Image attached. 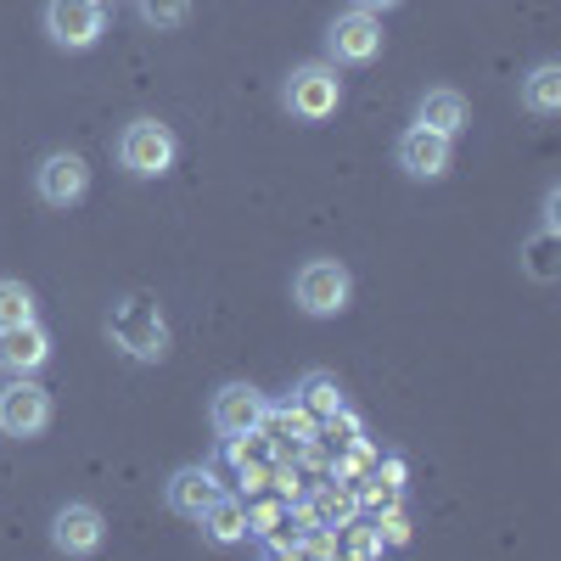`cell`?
<instances>
[{
	"label": "cell",
	"instance_id": "obj_22",
	"mask_svg": "<svg viewBox=\"0 0 561 561\" xmlns=\"http://www.w3.org/2000/svg\"><path fill=\"white\" fill-rule=\"evenodd\" d=\"M377 528H382V545H388V550L410 545V517H404L399 505H393V511H382V517H377Z\"/></svg>",
	"mask_w": 561,
	"mask_h": 561
},
{
	"label": "cell",
	"instance_id": "obj_16",
	"mask_svg": "<svg viewBox=\"0 0 561 561\" xmlns=\"http://www.w3.org/2000/svg\"><path fill=\"white\" fill-rule=\"evenodd\" d=\"M197 523H203L208 545H219V550L242 545V539H248V500H237V494H219V500L203 511Z\"/></svg>",
	"mask_w": 561,
	"mask_h": 561
},
{
	"label": "cell",
	"instance_id": "obj_1",
	"mask_svg": "<svg viewBox=\"0 0 561 561\" xmlns=\"http://www.w3.org/2000/svg\"><path fill=\"white\" fill-rule=\"evenodd\" d=\"M107 337H113L129 359L158 365V359L169 354V320H163L158 298H152V293H124V298L107 309Z\"/></svg>",
	"mask_w": 561,
	"mask_h": 561
},
{
	"label": "cell",
	"instance_id": "obj_19",
	"mask_svg": "<svg viewBox=\"0 0 561 561\" xmlns=\"http://www.w3.org/2000/svg\"><path fill=\"white\" fill-rule=\"evenodd\" d=\"M23 320H39V304H34V293L23 287V280L0 275V332H7V325H23Z\"/></svg>",
	"mask_w": 561,
	"mask_h": 561
},
{
	"label": "cell",
	"instance_id": "obj_9",
	"mask_svg": "<svg viewBox=\"0 0 561 561\" xmlns=\"http://www.w3.org/2000/svg\"><path fill=\"white\" fill-rule=\"evenodd\" d=\"M34 192L45 208H73L90 192V163L79 152H45L34 169Z\"/></svg>",
	"mask_w": 561,
	"mask_h": 561
},
{
	"label": "cell",
	"instance_id": "obj_8",
	"mask_svg": "<svg viewBox=\"0 0 561 561\" xmlns=\"http://www.w3.org/2000/svg\"><path fill=\"white\" fill-rule=\"evenodd\" d=\"M264 410H270V399H264L253 382H225V388L214 393V404H208V421H214V433L230 444V438L259 433V427H264Z\"/></svg>",
	"mask_w": 561,
	"mask_h": 561
},
{
	"label": "cell",
	"instance_id": "obj_15",
	"mask_svg": "<svg viewBox=\"0 0 561 561\" xmlns=\"http://www.w3.org/2000/svg\"><path fill=\"white\" fill-rule=\"evenodd\" d=\"M415 124H427V129H438V135H449V140H455L466 124H472V107H466L460 90L438 84V90H427V96L415 102Z\"/></svg>",
	"mask_w": 561,
	"mask_h": 561
},
{
	"label": "cell",
	"instance_id": "obj_17",
	"mask_svg": "<svg viewBox=\"0 0 561 561\" xmlns=\"http://www.w3.org/2000/svg\"><path fill=\"white\" fill-rule=\"evenodd\" d=\"M298 404H304L314 421H325V415L348 410V399H343V382L332 377V370H304V382H298Z\"/></svg>",
	"mask_w": 561,
	"mask_h": 561
},
{
	"label": "cell",
	"instance_id": "obj_21",
	"mask_svg": "<svg viewBox=\"0 0 561 561\" xmlns=\"http://www.w3.org/2000/svg\"><path fill=\"white\" fill-rule=\"evenodd\" d=\"M343 534H348V539H343V550H348L354 561H377V556L388 550V545H382V528H377V517H370V523H359V517H354Z\"/></svg>",
	"mask_w": 561,
	"mask_h": 561
},
{
	"label": "cell",
	"instance_id": "obj_10",
	"mask_svg": "<svg viewBox=\"0 0 561 561\" xmlns=\"http://www.w3.org/2000/svg\"><path fill=\"white\" fill-rule=\"evenodd\" d=\"M393 158H399V169H404L410 180H444V174H449V158H455V140L438 135V129H427V124H410V129L399 135Z\"/></svg>",
	"mask_w": 561,
	"mask_h": 561
},
{
	"label": "cell",
	"instance_id": "obj_23",
	"mask_svg": "<svg viewBox=\"0 0 561 561\" xmlns=\"http://www.w3.org/2000/svg\"><path fill=\"white\" fill-rule=\"evenodd\" d=\"M354 7H359V12H377V18H382V12H393V7H404V0H354Z\"/></svg>",
	"mask_w": 561,
	"mask_h": 561
},
{
	"label": "cell",
	"instance_id": "obj_5",
	"mask_svg": "<svg viewBox=\"0 0 561 561\" xmlns=\"http://www.w3.org/2000/svg\"><path fill=\"white\" fill-rule=\"evenodd\" d=\"M107 34V0H45V39L57 51H90Z\"/></svg>",
	"mask_w": 561,
	"mask_h": 561
},
{
	"label": "cell",
	"instance_id": "obj_18",
	"mask_svg": "<svg viewBox=\"0 0 561 561\" xmlns=\"http://www.w3.org/2000/svg\"><path fill=\"white\" fill-rule=\"evenodd\" d=\"M523 107L534 118H556L561 113V62H539L528 79H523Z\"/></svg>",
	"mask_w": 561,
	"mask_h": 561
},
{
	"label": "cell",
	"instance_id": "obj_7",
	"mask_svg": "<svg viewBox=\"0 0 561 561\" xmlns=\"http://www.w3.org/2000/svg\"><path fill=\"white\" fill-rule=\"evenodd\" d=\"M45 427H51V393L34 377H12L0 388V433L7 438H39Z\"/></svg>",
	"mask_w": 561,
	"mask_h": 561
},
{
	"label": "cell",
	"instance_id": "obj_3",
	"mask_svg": "<svg viewBox=\"0 0 561 561\" xmlns=\"http://www.w3.org/2000/svg\"><path fill=\"white\" fill-rule=\"evenodd\" d=\"M280 102H287V113L298 124L337 118V107H343V73L332 62H304V68L287 73V84H280Z\"/></svg>",
	"mask_w": 561,
	"mask_h": 561
},
{
	"label": "cell",
	"instance_id": "obj_2",
	"mask_svg": "<svg viewBox=\"0 0 561 561\" xmlns=\"http://www.w3.org/2000/svg\"><path fill=\"white\" fill-rule=\"evenodd\" d=\"M180 158V140L163 118H129L118 135V169L135 180H163Z\"/></svg>",
	"mask_w": 561,
	"mask_h": 561
},
{
	"label": "cell",
	"instance_id": "obj_6",
	"mask_svg": "<svg viewBox=\"0 0 561 561\" xmlns=\"http://www.w3.org/2000/svg\"><path fill=\"white\" fill-rule=\"evenodd\" d=\"M325 57H332V68H370L382 57V18L359 7L337 12L325 28Z\"/></svg>",
	"mask_w": 561,
	"mask_h": 561
},
{
	"label": "cell",
	"instance_id": "obj_4",
	"mask_svg": "<svg viewBox=\"0 0 561 561\" xmlns=\"http://www.w3.org/2000/svg\"><path fill=\"white\" fill-rule=\"evenodd\" d=\"M293 298H298V309H304L309 320H332V314H343L348 298H354V275H348V264H337V259H309V264L293 275Z\"/></svg>",
	"mask_w": 561,
	"mask_h": 561
},
{
	"label": "cell",
	"instance_id": "obj_13",
	"mask_svg": "<svg viewBox=\"0 0 561 561\" xmlns=\"http://www.w3.org/2000/svg\"><path fill=\"white\" fill-rule=\"evenodd\" d=\"M45 359H51V332H45L39 320H23V325L0 332V370H7V377H34Z\"/></svg>",
	"mask_w": 561,
	"mask_h": 561
},
{
	"label": "cell",
	"instance_id": "obj_14",
	"mask_svg": "<svg viewBox=\"0 0 561 561\" xmlns=\"http://www.w3.org/2000/svg\"><path fill=\"white\" fill-rule=\"evenodd\" d=\"M225 489H219V478L208 472V466H180V472L163 483V500H169V511L174 517H185V523H197L203 511L219 500Z\"/></svg>",
	"mask_w": 561,
	"mask_h": 561
},
{
	"label": "cell",
	"instance_id": "obj_12",
	"mask_svg": "<svg viewBox=\"0 0 561 561\" xmlns=\"http://www.w3.org/2000/svg\"><path fill=\"white\" fill-rule=\"evenodd\" d=\"M293 517L304 523V534H309V528L343 534V528L359 517V505H354V489H348V483H320V489L298 494V511H293Z\"/></svg>",
	"mask_w": 561,
	"mask_h": 561
},
{
	"label": "cell",
	"instance_id": "obj_11",
	"mask_svg": "<svg viewBox=\"0 0 561 561\" xmlns=\"http://www.w3.org/2000/svg\"><path fill=\"white\" fill-rule=\"evenodd\" d=\"M102 539H107V523H102V511L84 505V500H68L57 517H51V545L62 556H96Z\"/></svg>",
	"mask_w": 561,
	"mask_h": 561
},
{
	"label": "cell",
	"instance_id": "obj_20",
	"mask_svg": "<svg viewBox=\"0 0 561 561\" xmlns=\"http://www.w3.org/2000/svg\"><path fill=\"white\" fill-rule=\"evenodd\" d=\"M135 12H140V23H147V28L174 34V28L192 23V0H135Z\"/></svg>",
	"mask_w": 561,
	"mask_h": 561
}]
</instances>
